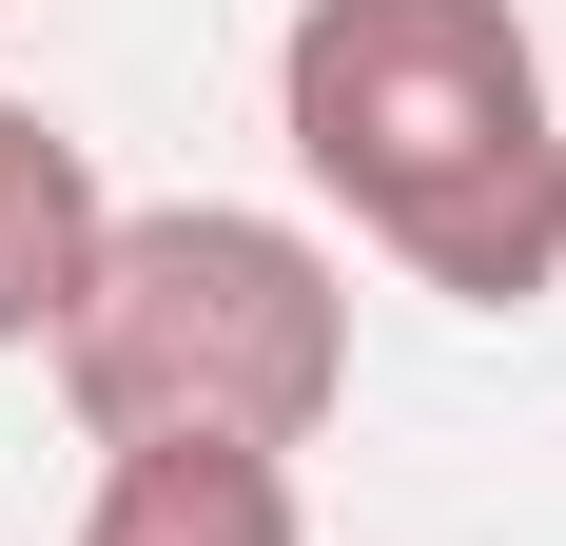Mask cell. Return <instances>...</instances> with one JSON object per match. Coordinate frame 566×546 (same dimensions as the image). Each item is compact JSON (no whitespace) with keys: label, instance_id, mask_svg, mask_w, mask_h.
Returning <instances> with one entry per match:
<instances>
[{"label":"cell","instance_id":"obj_1","mask_svg":"<svg viewBox=\"0 0 566 546\" xmlns=\"http://www.w3.org/2000/svg\"><path fill=\"white\" fill-rule=\"evenodd\" d=\"M274 137L410 293L450 313L566 293V98L509 0H293Z\"/></svg>","mask_w":566,"mask_h":546},{"label":"cell","instance_id":"obj_2","mask_svg":"<svg viewBox=\"0 0 566 546\" xmlns=\"http://www.w3.org/2000/svg\"><path fill=\"white\" fill-rule=\"evenodd\" d=\"M59 410L98 449H313L352 410V273L254 196H117L59 313Z\"/></svg>","mask_w":566,"mask_h":546},{"label":"cell","instance_id":"obj_3","mask_svg":"<svg viewBox=\"0 0 566 546\" xmlns=\"http://www.w3.org/2000/svg\"><path fill=\"white\" fill-rule=\"evenodd\" d=\"M98 216H117V196H98V157H78L40 98H0V351H59Z\"/></svg>","mask_w":566,"mask_h":546},{"label":"cell","instance_id":"obj_4","mask_svg":"<svg viewBox=\"0 0 566 546\" xmlns=\"http://www.w3.org/2000/svg\"><path fill=\"white\" fill-rule=\"evenodd\" d=\"M78 546H313V507L274 449H98Z\"/></svg>","mask_w":566,"mask_h":546}]
</instances>
